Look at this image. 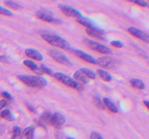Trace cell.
I'll list each match as a JSON object with an SVG mask.
<instances>
[{"label":"cell","instance_id":"2","mask_svg":"<svg viewBox=\"0 0 149 139\" xmlns=\"http://www.w3.org/2000/svg\"><path fill=\"white\" fill-rule=\"evenodd\" d=\"M42 37L44 40L46 41L48 43L52 45V46H57V47L64 49V50H70L71 49L70 43L66 40L61 38V36L52 34V33H43V34H42Z\"/></svg>","mask_w":149,"mask_h":139},{"label":"cell","instance_id":"24","mask_svg":"<svg viewBox=\"0 0 149 139\" xmlns=\"http://www.w3.org/2000/svg\"><path fill=\"white\" fill-rule=\"evenodd\" d=\"M4 4H5L6 6H7L10 8L13 9V10H19L20 8V6L18 4L12 1V0H6L4 1Z\"/></svg>","mask_w":149,"mask_h":139},{"label":"cell","instance_id":"37","mask_svg":"<svg viewBox=\"0 0 149 139\" xmlns=\"http://www.w3.org/2000/svg\"><path fill=\"white\" fill-rule=\"evenodd\" d=\"M143 104L144 105L147 107V109L149 110V101H146V100H145V101H143Z\"/></svg>","mask_w":149,"mask_h":139},{"label":"cell","instance_id":"7","mask_svg":"<svg viewBox=\"0 0 149 139\" xmlns=\"http://www.w3.org/2000/svg\"><path fill=\"white\" fill-rule=\"evenodd\" d=\"M127 31L137 39H140V40L143 41L146 43H149V35L148 33L141 30V29L135 27H130L128 28Z\"/></svg>","mask_w":149,"mask_h":139},{"label":"cell","instance_id":"18","mask_svg":"<svg viewBox=\"0 0 149 139\" xmlns=\"http://www.w3.org/2000/svg\"><path fill=\"white\" fill-rule=\"evenodd\" d=\"M74 77L77 81H79L80 83H89L88 77L80 70H78L74 72Z\"/></svg>","mask_w":149,"mask_h":139},{"label":"cell","instance_id":"34","mask_svg":"<svg viewBox=\"0 0 149 139\" xmlns=\"http://www.w3.org/2000/svg\"><path fill=\"white\" fill-rule=\"evenodd\" d=\"M26 105H27V107H28V109H29V111H35V109H34V107H33V106L31 105V104H26Z\"/></svg>","mask_w":149,"mask_h":139},{"label":"cell","instance_id":"20","mask_svg":"<svg viewBox=\"0 0 149 139\" xmlns=\"http://www.w3.org/2000/svg\"><path fill=\"white\" fill-rule=\"evenodd\" d=\"M131 85H132L133 88H136L138 90H143L145 88V84L141 80L138 79V78H133V79H131L130 81Z\"/></svg>","mask_w":149,"mask_h":139},{"label":"cell","instance_id":"29","mask_svg":"<svg viewBox=\"0 0 149 139\" xmlns=\"http://www.w3.org/2000/svg\"><path fill=\"white\" fill-rule=\"evenodd\" d=\"M0 14H3V15H6V16L13 15V13H12L10 10L4 8V7H1V6H0Z\"/></svg>","mask_w":149,"mask_h":139},{"label":"cell","instance_id":"22","mask_svg":"<svg viewBox=\"0 0 149 139\" xmlns=\"http://www.w3.org/2000/svg\"><path fill=\"white\" fill-rule=\"evenodd\" d=\"M1 118L5 119V120H8V121H12L13 120V115H12L11 112L9 109H4L1 111V114H0Z\"/></svg>","mask_w":149,"mask_h":139},{"label":"cell","instance_id":"10","mask_svg":"<svg viewBox=\"0 0 149 139\" xmlns=\"http://www.w3.org/2000/svg\"><path fill=\"white\" fill-rule=\"evenodd\" d=\"M77 21L78 22L80 25L84 26L86 28L92 29V30H100V31H102V30H103L101 28L97 27V26L94 24V23H93L90 19H89L88 17L81 16V17L77 18Z\"/></svg>","mask_w":149,"mask_h":139},{"label":"cell","instance_id":"12","mask_svg":"<svg viewBox=\"0 0 149 139\" xmlns=\"http://www.w3.org/2000/svg\"><path fill=\"white\" fill-rule=\"evenodd\" d=\"M65 122V118L63 114L60 113H55L52 116L51 125L55 128H61Z\"/></svg>","mask_w":149,"mask_h":139},{"label":"cell","instance_id":"39","mask_svg":"<svg viewBox=\"0 0 149 139\" xmlns=\"http://www.w3.org/2000/svg\"><path fill=\"white\" fill-rule=\"evenodd\" d=\"M148 64H149V60H148Z\"/></svg>","mask_w":149,"mask_h":139},{"label":"cell","instance_id":"5","mask_svg":"<svg viewBox=\"0 0 149 139\" xmlns=\"http://www.w3.org/2000/svg\"><path fill=\"white\" fill-rule=\"evenodd\" d=\"M48 54L55 62H58L61 65H65V66H71V61L63 52L56 50V49H49L48 51Z\"/></svg>","mask_w":149,"mask_h":139},{"label":"cell","instance_id":"17","mask_svg":"<svg viewBox=\"0 0 149 139\" xmlns=\"http://www.w3.org/2000/svg\"><path fill=\"white\" fill-rule=\"evenodd\" d=\"M103 103L105 104V107L108 109L110 110L113 113L118 112V108L116 105H115L114 103L110 100V98H104L103 99Z\"/></svg>","mask_w":149,"mask_h":139},{"label":"cell","instance_id":"32","mask_svg":"<svg viewBox=\"0 0 149 139\" xmlns=\"http://www.w3.org/2000/svg\"><path fill=\"white\" fill-rule=\"evenodd\" d=\"M1 96H3L4 98H7V99H9V100L12 99V96L10 95V94H9L8 92H6V91H3V92H1Z\"/></svg>","mask_w":149,"mask_h":139},{"label":"cell","instance_id":"14","mask_svg":"<svg viewBox=\"0 0 149 139\" xmlns=\"http://www.w3.org/2000/svg\"><path fill=\"white\" fill-rule=\"evenodd\" d=\"M23 64H24L26 67H28L29 69H31L32 71L35 72L36 73L39 74V75L43 73L42 71V70H41V68L39 67H38V65H36L35 62H32V61L29 60V59H26V60L23 61Z\"/></svg>","mask_w":149,"mask_h":139},{"label":"cell","instance_id":"27","mask_svg":"<svg viewBox=\"0 0 149 139\" xmlns=\"http://www.w3.org/2000/svg\"><path fill=\"white\" fill-rule=\"evenodd\" d=\"M21 134V130L18 126H15L13 129L12 132V139H15L16 138L18 137Z\"/></svg>","mask_w":149,"mask_h":139},{"label":"cell","instance_id":"19","mask_svg":"<svg viewBox=\"0 0 149 139\" xmlns=\"http://www.w3.org/2000/svg\"><path fill=\"white\" fill-rule=\"evenodd\" d=\"M97 73L98 74L100 78L104 81H106V82H110L112 80V75L109 72L105 70L98 69L97 70Z\"/></svg>","mask_w":149,"mask_h":139},{"label":"cell","instance_id":"35","mask_svg":"<svg viewBox=\"0 0 149 139\" xmlns=\"http://www.w3.org/2000/svg\"><path fill=\"white\" fill-rule=\"evenodd\" d=\"M4 130H5V127L4 125H0V136L4 133Z\"/></svg>","mask_w":149,"mask_h":139},{"label":"cell","instance_id":"38","mask_svg":"<svg viewBox=\"0 0 149 139\" xmlns=\"http://www.w3.org/2000/svg\"><path fill=\"white\" fill-rule=\"evenodd\" d=\"M67 139H74V138H68Z\"/></svg>","mask_w":149,"mask_h":139},{"label":"cell","instance_id":"3","mask_svg":"<svg viewBox=\"0 0 149 139\" xmlns=\"http://www.w3.org/2000/svg\"><path fill=\"white\" fill-rule=\"evenodd\" d=\"M53 77L57 81H58L64 85H67V86L70 87V88H74L77 91H82L83 87L80 83L75 81V80H74L68 75H65V74L62 73V72H55V73H54Z\"/></svg>","mask_w":149,"mask_h":139},{"label":"cell","instance_id":"13","mask_svg":"<svg viewBox=\"0 0 149 139\" xmlns=\"http://www.w3.org/2000/svg\"><path fill=\"white\" fill-rule=\"evenodd\" d=\"M25 54L29 58L37 61H42L43 59V55L39 52L33 49H27L25 51Z\"/></svg>","mask_w":149,"mask_h":139},{"label":"cell","instance_id":"31","mask_svg":"<svg viewBox=\"0 0 149 139\" xmlns=\"http://www.w3.org/2000/svg\"><path fill=\"white\" fill-rule=\"evenodd\" d=\"M90 139H103L101 135L97 132H93L90 135Z\"/></svg>","mask_w":149,"mask_h":139},{"label":"cell","instance_id":"25","mask_svg":"<svg viewBox=\"0 0 149 139\" xmlns=\"http://www.w3.org/2000/svg\"><path fill=\"white\" fill-rule=\"evenodd\" d=\"M127 1L143 7H149V4L146 1H145V0H127Z\"/></svg>","mask_w":149,"mask_h":139},{"label":"cell","instance_id":"30","mask_svg":"<svg viewBox=\"0 0 149 139\" xmlns=\"http://www.w3.org/2000/svg\"><path fill=\"white\" fill-rule=\"evenodd\" d=\"M111 45L112 46H113V47H116V48H122V46H123V43H122V42L120 41H112L111 42Z\"/></svg>","mask_w":149,"mask_h":139},{"label":"cell","instance_id":"26","mask_svg":"<svg viewBox=\"0 0 149 139\" xmlns=\"http://www.w3.org/2000/svg\"><path fill=\"white\" fill-rule=\"evenodd\" d=\"M94 103L96 105V107H97V108L100 109H105V108H106L104 103H103V101H102L98 96L95 97Z\"/></svg>","mask_w":149,"mask_h":139},{"label":"cell","instance_id":"1","mask_svg":"<svg viewBox=\"0 0 149 139\" xmlns=\"http://www.w3.org/2000/svg\"><path fill=\"white\" fill-rule=\"evenodd\" d=\"M17 78L25 85L31 88H43L47 84V80L40 75H20Z\"/></svg>","mask_w":149,"mask_h":139},{"label":"cell","instance_id":"16","mask_svg":"<svg viewBox=\"0 0 149 139\" xmlns=\"http://www.w3.org/2000/svg\"><path fill=\"white\" fill-rule=\"evenodd\" d=\"M34 128L33 127H28L20 134V139H33Z\"/></svg>","mask_w":149,"mask_h":139},{"label":"cell","instance_id":"9","mask_svg":"<svg viewBox=\"0 0 149 139\" xmlns=\"http://www.w3.org/2000/svg\"><path fill=\"white\" fill-rule=\"evenodd\" d=\"M97 60V64L102 67L111 69L116 67V61L109 56H100Z\"/></svg>","mask_w":149,"mask_h":139},{"label":"cell","instance_id":"33","mask_svg":"<svg viewBox=\"0 0 149 139\" xmlns=\"http://www.w3.org/2000/svg\"><path fill=\"white\" fill-rule=\"evenodd\" d=\"M7 104V102L6 100H4V99L1 100V101H0V110L4 108V107H5Z\"/></svg>","mask_w":149,"mask_h":139},{"label":"cell","instance_id":"4","mask_svg":"<svg viewBox=\"0 0 149 139\" xmlns=\"http://www.w3.org/2000/svg\"><path fill=\"white\" fill-rule=\"evenodd\" d=\"M85 43L90 49L95 51V52H99L103 54H109L111 53V49L110 48L107 47L106 46L101 44L98 42L91 40V39H86Z\"/></svg>","mask_w":149,"mask_h":139},{"label":"cell","instance_id":"21","mask_svg":"<svg viewBox=\"0 0 149 139\" xmlns=\"http://www.w3.org/2000/svg\"><path fill=\"white\" fill-rule=\"evenodd\" d=\"M52 116H53V114H52L51 113L48 112V111H45V112H44L40 117L41 122L45 123V124L51 125Z\"/></svg>","mask_w":149,"mask_h":139},{"label":"cell","instance_id":"11","mask_svg":"<svg viewBox=\"0 0 149 139\" xmlns=\"http://www.w3.org/2000/svg\"><path fill=\"white\" fill-rule=\"evenodd\" d=\"M74 54L77 56H78L79 58H80L81 59L84 60V62H87L88 63L91 64H97V60L93 57L91 55L85 53L84 52L81 50H78V49H74Z\"/></svg>","mask_w":149,"mask_h":139},{"label":"cell","instance_id":"15","mask_svg":"<svg viewBox=\"0 0 149 139\" xmlns=\"http://www.w3.org/2000/svg\"><path fill=\"white\" fill-rule=\"evenodd\" d=\"M86 32L89 36L91 37L95 38L96 39H100V40H103L104 39V33L105 32L103 30L100 31V30H92V29L87 28L86 29Z\"/></svg>","mask_w":149,"mask_h":139},{"label":"cell","instance_id":"6","mask_svg":"<svg viewBox=\"0 0 149 139\" xmlns=\"http://www.w3.org/2000/svg\"><path fill=\"white\" fill-rule=\"evenodd\" d=\"M58 7L61 10V11L64 14L68 16V17L78 18V17L82 16L81 12L79 10H77V9L74 8V7H71L69 5H66V4H59Z\"/></svg>","mask_w":149,"mask_h":139},{"label":"cell","instance_id":"23","mask_svg":"<svg viewBox=\"0 0 149 139\" xmlns=\"http://www.w3.org/2000/svg\"><path fill=\"white\" fill-rule=\"evenodd\" d=\"M80 71H81L83 73L85 74L88 77V78H90V79H95L96 78V74L90 69H88V68H81V69H80Z\"/></svg>","mask_w":149,"mask_h":139},{"label":"cell","instance_id":"8","mask_svg":"<svg viewBox=\"0 0 149 139\" xmlns=\"http://www.w3.org/2000/svg\"><path fill=\"white\" fill-rule=\"evenodd\" d=\"M36 16L38 19L42 20V21L52 23V24H60V23H61V22H62L60 19L56 18V17L51 15L49 13L45 12L42 11L37 12V13L36 14Z\"/></svg>","mask_w":149,"mask_h":139},{"label":"cell","instance_id":"36","mask_svg":"<svg viewBox=\"0 0 149 139\" xmlns=\"http://www.w3.org/2000/svg\"><path fill=\"white\" fill-rule=\"evenodd\" d=\"M0 62H8L7 61V58L4 56H0Z\"/></svg>","mask_w":149,"mask_h":139},{"label":"cell","instance_id":"28","mask_svg":"<svg viewBox=\"0 0 149 139\" xmlns=\"http://www.w3.org/2000/svg\"><path fill=\"white\" fill-rule=\"evenodd\" d=\"M40 68H41V70H42V71L43 73H46L49 75H52V76H53V75H54L53 72H52V70H51L50 68L48 67L45 66V65H42L40 66Z\"/></svg>","mask_w":149,"mask_h":139}]
</instances>
